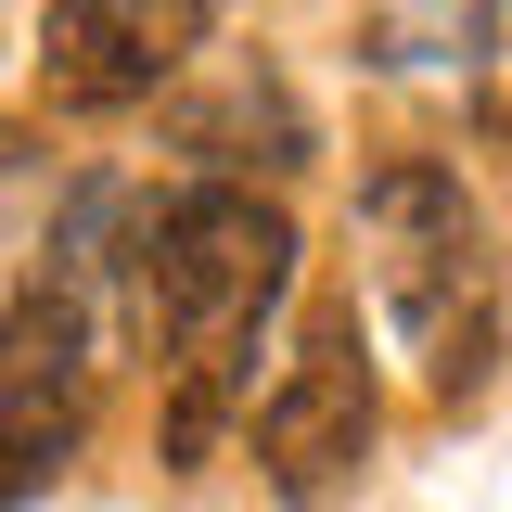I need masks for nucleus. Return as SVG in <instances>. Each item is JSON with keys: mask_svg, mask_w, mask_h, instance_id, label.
<instances>
[{"mask_svg": "<svg viewBox=\"0 0 512 512\" xmlns=\"http://www.w3.org/2000/svg\"><path fill=\"white\" fill-rule=\"evenodd\" d=\"M372 436H384V397H372V346H359V295H346L308 320V346L256 397V474H269V500L320 512L372 474Z\"/></svg>", "mask_w": 512, "mask_h": 512, "instance_id": "3", "label": "nucleus"}, {"mask_svg": "<svg viewBox=\"0 0 512 512\" xmlns=\"http://www.w3.org/2000/svg\"><path fill=\"white\" fill-rule=\"evenodd\" d=\"M218 39V0H39V103L128 116Z\"/></svg>", "mask_w": 512, "mask_h": 512, "instance_id": "4", "label": "nucleus"}, {"mask_svg": "<svg viewBox=\"0 0 512 512\" xmlns=\"http://www.w3.org/2000/svg\"><path fill=\"white\" fill-rule=\"evenodd\" d=\"M359 282L372 308L410 333V359L448 410H474L500 372V256H487V205L461 192V167L436 154H397L359 180Z\"/></svg>", "mask_w": 512, "mask_h": 512, "instance_id": "2", "label": "nucleus"}, {"mask_svg": "<svg viewBox=\"0 0 512 512\" xmlns=\"http://www.w3.org/2000/svg\"><path fill=\"white\" fill-rule=\"evenodd\" d=\"M180 141L205 154V167H218V180L244 167L231 141H256V167H269V180H282V167H308V116H295V90H282L269 64H231V90H218V103H205Z\"/></svg>", "mask_w": 512, "mask_h": 512, "instance_id": "5", "label": "nucleus"}, {"mask_svg": "<svg viewBox=\"0 0 512 512\" xmlns=\"http://www.w3.org/2000/svg\"><path fill=\"white\" fill-rule=\"evenodd\" d=\"M77 461V372H0V512Z\"/></svg>", "mask_w": 512, "mask_h": 512, "instance_id": "6", "label": "nucleus"}, {"mask_svg": "<svg viewBox=\"0 0 512 512\" xmlns=\"http://www.w3.org/2000/svg\"><path fill=\"white\" fill-rule=\"evenodd\" d=\"M474 103L512 141V0H474Z\"/></svg>", "mask_w": 512, "mask_h": 512, "instance_id": "7", "label": "nucleus"}, {"mask_svg": "<svg viewBox=\"0 0 512 512\" xmlns=\"http://www.w3.org/2000/svg\"><path fill=\"white\" fill-rule=\"evenodd\" d=\"M295 282V218L256 180H192L128 205V333L167 359V461H218L231 410L256 397V333Z\"/></svg>", "mask_w": 512, "mask_h": 512, "instance_id": "1", "label": "nucleus"}]
</instances>
